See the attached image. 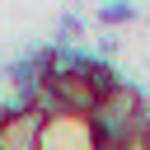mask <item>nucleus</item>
Wrapping results in <instances>:
<instances>
[{"label": "nucleus", "instance_id": "1", "mask_svg": "<svg viewBox=\"0 0 150 150\" xmlns=\"http://www.w3.org/2000/svg\"><path fill=\"white\" fill-rule=\"evenodd\" d=\"M0 150H42V117L14 108L0 122Z\"/></svg>", "mask_w": 150, "mask_h": 150}, {"label": "nucleus", "instance_id": "2", "mask_svg": "<svg viewBox=\"0 0 150 150\" xmlns=\"http://www.w3.org/2000/svg\"><path fill=\"white\" fill-rule=\"evenodd\" d=\"M131 19H136V5H127V0L98 9V23H103V28H112V23H131Z\"/></svg>", "mask_w": 150, "mask_h": 150}]
</instances>
